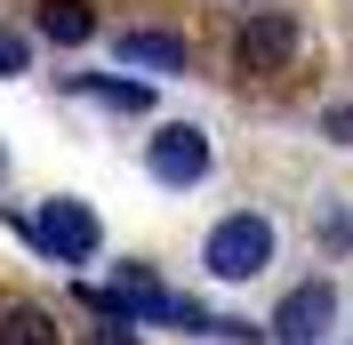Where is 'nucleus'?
Here are the masks:
<instances>
[{
  "label": "nucleus",
  "instance_id": "11",
  "mask_svg": "<svg viewBox=\"0 0 353 345\" xmlns=\"http://www.w3.org/2000/svg\"><path fill=\"white\" fill-rule=\"evenodd\" d=\"M321 241L330 249H353V209H321Z\"/></svg>",
  "mask_w": 353,
  "mask_h": 345
},
{
  "label": "nucleus",
  "instance_id": "9",
  "mask_svg": "<svg viewBox=\"0 0 353 345\" xmlns=\"http://www.w3.org/2000/svg\"><path fill=\"white\" fill-rule=\"evenodd\" d=\"M81 88H88V97H105V105H121V112H145V105H153L137 81H81Z\"/></svg>",
  "mask_w": 353,
  "mask_h": 345
},
{
  "label": "nucleus",
  "instance_id": "13",
  "mask_svg": "<svg viewBox=\"0 0 353 345\" xmlns=\"http://www.w3.org/2000/svg\"><path fill=\"white\" fill-rule=\"evenodd\" d=\"M88 345H137V329H129V322H105V329H97Z\"/></svg>",
  "mask_w": 353,
  "mask_h": 345
},
{
  "label": "nucleus",
  "instance_id": "10",
  "mask_svg": "<svg viewBox=\"0 0 353 345\" xmlns=\"http://www.w3.org/2000/svg\"><path fill=\"white\" fill-rule=\"evenodd\" d=\"M24 65H32V48H24V32H8V24H0V81H17Z\"/></svg>",
  "mask_w": 353,
  "mask_h": 345
},
{
  "label": "nucleus",
  "instance_id": "2",
  "mask_svg": "<svg viewBox=\"0 0 353 345\" xmlns=\"http://www.w3.org/2000/svg\"><path fill=\"white\" fill-rule=\"evenodd\" d=\"M24 233L41 241L57 265H81L88 249H97V209H88V201H41V209L24 217Z\"/></svg>",
  "mask_w": 353,
  "mask_h": 345
},
{
  "label": "nucleus",
  "instance_id": "4",
  "mask_svg": "<svg viewBox=\"0 0 353 345\" xmlns=\"http://www.w3.org/2000/svg\"><path fill=\"white\" fill-rule=\"evenodd\" d=\"M145 169H153L161 185H201V177H209V137H201L193 121H169V129L145 145Z\"/></svg>",
  "mask_w": 353,
  "mask_h": 345
},
{
  "label": "nucleus",
  "instance_id": "12",
  "mask_svg": "<svg viewBox=\"0 0 353 345\" xmlns=\"http://www.w3.org/2000/svg\"><path fill=\"white\" fill-rule=\"evenodd\" d=\"M321 137H330V145H353V105H330V112H321Z\"/></svg>",
  "mask_w": 353,
  "mask_h": 345
},
{
  "label": "nucleus",
  "instance_id": "1",
  "mask_svg": "<svg viewBox=\"0 0 353 345\" xmlns=\"http://www.w3.org/2000/svg\"><path fill=\"white\" fill-rule=\"evenodd\" d=\"M201 265L217 281H257L265 265H273V225H265L257 209H233L209 225V241H201Z\"/></svg>",
  "mask_w": 353,
  "mask_h": 345
},
{
  "label": "nucleus",
  "instance_id": "6",
  "mask_svg": "<svg viewBox=\"0 0 353 345\" xmlns=\"http://www.w3.org/2000/svg\"><path fill=\"white\" fill-rule=\"evenodd\" d=\"M41 32L57 48H81L88 32H97V8H88V0H41Z\"/></svg>",
  "mask_w": 353,
  "mask_h": 345
},
{
  "label": "nucleus",
  "instance_id": "5",
  "mask_svg": "<svg viewBox=\"0 0 353 345\" xmlns=\"http://www.w3.org/2000/svg\"><path fill=\"white\" fill-rule=\"evenodd\" d=\"M337 322V289L330 281H297L281 297V313H273V337L281 345H321V329Z\"/></svg>",
  "mask_w": 353,
  "mask_h": 345
},
{
  "label": "nucleus",
  "instance_id": "8",
  "mask_svg": "<svg viewBox=\"0 0 353 345\" xmlns=\"http://www.w3.org/2000/svg\"><path fill=\"white\" fill-rule=\"evenodd\" d=\"M0 345H57V322H48L41 305H8L0 313Z\"/></svg>",
  "mask_w": 353,
  "mask_h": 345
},
{
  "label": "nucleus",
  "instance_id": "7",
  "mask_svg": "<svg viewBox=\"0 0 353 345\" xmlns=\"http://www.w3.org/2000/svg\"><path fill=\"white\" fill-rule=\"evenodd\" d=\"M121 57L145 72H185V41L176 32H121Z\"/></svg>",
  "mask_w": 353,
  "mask_h": 345
},
{
  "label": "nucleus",
  "instance_id": "3",
  "mask_svg": "<svg viewBox=\"0 0 353 345\" xmlns=\"http://www.w3.org/2000/svg\"><path fill=\"white\" fill-rule=\"evenodd\" d=\"M233 57H241V72H281L289 57H297V24H289V8H257V17L233 32Z\"/></svg>",
  "mask_w": 353,
  "mask_h": 345
}]
</instances>
